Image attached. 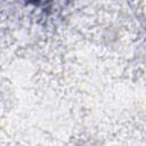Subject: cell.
I'll return each mask as SVG.
<instances>
[{
  "label": "cell",
  "mask_w": 146,
  "mask_h": 146,
  "mask_svg": "<svg viewBox=\"0 0 146 146\" xmlns=\"http://www.w3.org/2000/svg\"><path fill=\"white\" fill-rule=\"evenodd\" d=\"M25 3L27 5H31V6H34V7H38V6H41V5H44L48 0H23Z\"/></svg>",
  "instance_id": "6da1fadb"
}]
</instances>
